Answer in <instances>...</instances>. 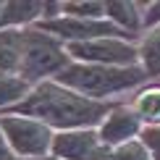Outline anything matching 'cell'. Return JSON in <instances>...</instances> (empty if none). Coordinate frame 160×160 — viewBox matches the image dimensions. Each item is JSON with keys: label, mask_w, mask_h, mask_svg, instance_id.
Listing matches in <instances>:
<instances>
[{"label": "cell", "mask_w": 160, "mask_h": 160, "mask_svg": "<svg viewBox=\"0 0 160 160\" xmlns=\"http://www.w3.org/2000/svg\"><path fill=\"white\" fill-rule=\"evenodd\" d=\"M3 11H5V0H0V29H3Z\"/></svg>", "instance_id": "19"}, {"label": "cell", "mask_w": 160, "mask_h": 160, "mask_svg": "<svg viewBox=\"0 0 160 160\" xmlns=\"http://www.w3.org/2000/svg\"><path fill=\"white\" fill-rule=\"evenodd\" d=\"M42 160H55V158H52V155H48V158H42Z\"/></svg>", "instance_id": "20"}, {"label": "cell", "mask_w": 160, "mask_h": 160, "mask_svg": "<svg viewBox=\"0 0 160 160\" xmlns=\"http://www.w3.org/2000/svg\"><path fill=\"white\" fill-rule=\"evenodd\" d=\"M55 82L89 100H97V102H116L118 95H126L131 89H142L147 84V76H144L142 66L71 63L55 76Z\"/></svg>", "instance_id": "2"}, {"label": "cell", "mask_w": 160, "mask_h": 160, "mask_svg": "<svg viewBox=\"0 0 160 160\" xmlns=\"http://www.w3.org/2000/svg\"><path fill=\"white\" fill-rule=\"evenodd\" d=\"M0 160H21L16 152H13V147L8 144V139L3 137V131H0Z\"/></svg>", "instance_id": "18"}, {"label": "cell", "mask_w": 160, "mask_h": 160, "mask_svg": "<svg viewBox=\"0 0 160 160\" xmlns=\"http://www.w3.org/2000/svg\"><path fill=\"white\" fill-rule=\"evenodd\" d=\"M95 160H152L150 150L142 139H134V142L118 144V147H100Z\"/></svg>", "instance_id": "14"}, {"label": "cell", "mask_w": 160, "mask_h": 160, "mask_svg": "<svg viewBox=\"0 0 160 160\" xmlns=\"http://www.w3.org/2000/svg\"><path fill=\"white\" fill-rule=\"evenodd\" d=\"M160 26V0H150L144 3V32Z\"/></svg>", "instance_id": "17"}, {"label": "cell", "mask_w": 160, "mask_h": 160, "mask_svg": "<svg viewBox=\"0 0 160 160\" xmlns=\"http://www.w3.org/2000/svg\"><path fill=\"white\" fill-rule=\"evenodd\" d=\"M144 123L139 121L134 108L126 102H116L113 110L102 118V123L97 126V137L102 142V147H118V144L142 139Z\"/></svg>", "instance_id": "6"}, {"label": "cell", "mask_w": 160, "mask_h": 160, "mask_svg": "<svg viewBox=\"0 0 160 160\" xmlns=\"http://www.w3.org/2000/svg\"><path fill=\"white\" fill-rule=\"evenodd\" d=\"M0 131L21 160L48 158L55 139V131L48 123L29 116H18V113H0Z\"/></svg>", "instance_id": "4"}, {"label": "cell", "mask_w": 160, "mask_h": 160, "mask_svg": "<svg viewBox=\"0 0 160 160\" xmlns=\"http://www.w3.org/2000/svg\"><path fill=\"white\" fill-rule=\"evenodd\" d=\"M116 102H97L89 100L79 92L68 89V87L58 84L55 79L42 82L32 87L16 108L5 113H18V116H29L37 121L48 123L52 131H71V129H97L102 118L113 110Z\"/></svg>", "instance_id": "1"}, {"label": "cell", "mask_w": 160, "mask_h": 160, "mask_svg": "<svg viewBox=\"0 0 160 160\" xmlns=\"http://www.w3.org/2000/svg\"><path fill=\"white\" fill-rule=\"evenodd\" d=\"M32 92V84L21 76H3L0 74V113L16 108L18 102Z\"/></svg>", "instance_id": "13"}, {"label": "cell", "mask_w": 160, "mask_h": 160, "mask_svg": "<svg viewBox=\"0 0 160 160\" xmlns=\"http://www.w3.org/2000/svg\"><path fill=\"white\" fill-rule=\"evenodd\" d=\"M142 142L147 144L150 158L152 160H160V126H150V129H144L142 131Z\"/></svg>", "instance_id": "16"}, {"label": "cell", "mask_w": 160, "mask_h": 160, "mask_svg": "<svg viewBox=\"0 0 160 160\" xmlns=\"http://www.w3.org/2000/svg\"><path fill=\"white\" fill-rule=\"evenodd\" d=\"M139 66H142L147 82L160 79V26L147 29L139 39Z\"/></svg>", "instance_id": "12"}, {"label": "cell", "mask_w": 160, "mask_h": 160, "mask_svg": "<svg viewBox=\"0 0 160 160\" xmlns=\"http://www.w3.org/2000/svg\"><path fill=\"white\" fill-rule=\"evenodd\" d=\"M26 29H0V74L18 76L24 58Z\"/></svg>", "instance_id": "10"}, {"label": "cell", "mask_w": 160, "mask_h": 160, "mask_svg": "<svg viewBox=\"0 0 160 160\" xmlns=\"http://www.w3.org/2000/svg\"><path fill=\"white\" fill-rule=\"evenodd\" d=\"M71 63L89 66H139V42L121 37H100L92 42L66 45Z\"/></svg>", "instance_id": "5"}, {"label": "cell", "mask_w": 160, "mask_h": 160, "mask_svg": "<svg viewBox=\"0 0 160 160\" xmlns=\"http://www.w3.org/2000/svg\"><path fill=\"white\" fill-rule=\"evenodd\" d=\"M129 105L134 108L139 121L144 123V129L160 126V84H144L142 89H137Z\"/></svg>", "instance_id": "11"}, {"label": "cell", "mask_w": 160, "mask_h": 160, "mask_svg": "<svg viewBox=\"0 0 160 160\" xmlns=\"http://www.w3.org/2000/svg\"><path fill=\"white\" fill-rule=\"evenodd\" d=\"M100 147L102 142L97 137V129H71L55 134L50 155L55 160H95Z\"/></svg>", "instance_id": "7"}, {"label": "cell", "mask_w": 160, "mask_h": 160, "mask_svg": "<svg viewBox=\"0 0 160 160\" xmlns=\"http://www.w3.org/2000/svg\"><path fill=\"white\" fill-rule=\"evenodd\" d=\"M45 16V0H5L3 29H29Z\"/></svg>", "instance_id": "9"}, {"label": "cell", "mask_w": 160, "mask_h": 160, "mask_svg": "<svg viewBox=\"0 0 160 160\" xmlns=\"http://www.w3.org/2000/svg\"><path fill=\"white\" fill-rule=\"evenodd\" d=\"M105 18L116 29H121L137 39H142V34H144V3H137V0H108L105 3Z\"/></svg>", "instance_id": "8"}, {"label": "cell", "mask_w": 160, "mask_h": 160, "mask_svg": "<svg viewBox=\"0 0 160 160\" xmlns=\"http://www.w3.org/2000/svg\"><path fill=\"white\" fill-rule=\"evenodd\" d=\"M108 0H63V16L76 18H105Z\"/></svg>", "instance_id": "15"}, {"label": "cell", "mask_w": 160, "mask_h": 160, "mask_svg": "<svg viewBox=\"0 0 160 160\" xmlns=\"http://www.w3.org/2000/svg\"><path fill=\"white\" fill-rule=\"evenodd\" d=\"M66 66H71V58L66 52V45L58 37L48 34V32L29 26L24 39V58H21V71L18 76L32 87L55 79Z\"/></svg>", "instance_id": "3"}]
</instances>
